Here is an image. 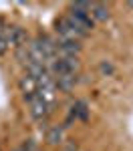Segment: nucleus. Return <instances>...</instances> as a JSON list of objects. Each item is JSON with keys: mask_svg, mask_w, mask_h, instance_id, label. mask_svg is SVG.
I'll list each match as a JSON object with an SVG mask.
<instances>
[{"mask_svg": "<svg viewBox=\"0 0 133 151\" xmlns=\"http://www.w3.org/2000/svg\"><path fill=\"white\" fill-rule=\"evenodd\" d=\"M69 18H73L83 30H91L93 28V18H91V2H73L69 6Z\"/></svg>", "mask_w": 133, "mask_h": 151, "instance_id": "obj_1", "label": "nucleus"}, {"mask_svg": "<svg viewBox=\"0 0 133 151\" xmlns=\"http://www.w3.org/2000/svg\"><path fill=\"white\" fill-rule=\"evenodd\" d=\"M55 26H57V32H59V36L63 40H77V42H79L81 38L87 36V30H83V28L75 22L73 18H69V16L59 18Z\"/></svg>", "mask_w": 133, "mask_h": 151, "instance_id": "obj_2", "label": "nucleus"}, {"mask_svg": "<svg viewBox=\"0 0 133 151\" xmlns=\"http://www.w3.org/2000/svg\"><path fill=\"white\" fill-rule=\"evenodd\" d=\"M50 69L57 75H79L81 70V60L77 57H69V55H57V58L50 63Z\"/></svg>", "mask_w": 133, "mask_h": 151, "instance_id": "obj_3", "label": "nucleus"}, {"mask_svg": "<svg viewBox=\"0 0 133 151\" xmlns=\"http://www.w3.org/2000/svg\"><path fill=\"white\" fill-rule=\"evenodd\" d=\"M50 113H52V107H48V105L45 103L38 95L30 101V115H32V119H36V121H40V123H42Z\"/></svg>", "mask_w": 133, "mask_h": 151, "instance_id": "obj_4", "label": "nucleus"}, {"mask_svg": "<svg viewBox=\"0 0 133 151\" xmlns=\"http://www.w3.org/2000/svg\"><path fill=\"white\" fill-rule=\"evenodd\" d=\"M18 87H20V93H22V97L28 101V103H30L36 95H38L36 79H32L30 75H22V77H20V81H18Z\"/></svg>", "mask_w": 133, "mask_h": 151, "instance_id": "obj_5", "label": "nucleus"}, {"mask_svg": "<svg viewBox=\"0 0 133 151\" xmlns=\"http://www.w3.org/2000/svg\"><path fill=\"white\" fill-rule=\"evenodd\" d=\"M6 38H8V47H22L26 45V30L22 26H6Z\"/></svg>", "mask_w": 133, "mask_h": 151, "instance_id": "obj_6", "label": "nucleus"}, {"mask_svg": "<svg viewBox=\"0 0 133 151\" xmlns=\"http://www.w3.org/2000/svg\"><path fill=\"white\" fill-rule=\"evenodd\" d=\"M55 85H57L59 91L69 93V91L75 89V85H77V75H57L55 77Z\"/></svg>", "mask_w": 133, "mask_h": 151, "instance_id": "obj_7", "label": "nucleus"}, {"mask_svg": "<svg viewBox=\"0 0 133 151\" xmlns=\"http://www.w3.org/2000/svg\"><path fill=\"white\" fill-rule=\"evenodd\" d=\"M65 137V127L63 125H55L47 131V143L48 145H60Z\"/></svg>", "mask_w": 133, "mask_h": 151, "instance_id": "obj_8", "label": "nucleus"}, {"mask_svg": "<svg viewBox=\"0 0 133 151\" xmlns=\"http://www.w3.org/2000/svg\"><path fill=\"white\" fill-rule=\"evenodd\" d=\"M91 18L95 20H107L109 18V6L107 4H99V2H91Z\"/></svg>", "mask_w": 133, "mask_h": 151, "instance_id": "obj_9", "label": "nucleus"}, {"mask_svg": "<svg viewBox=\"0 0 133 151\" xmlns=\"http://www.w3.org/2000/svg\"><path fill=\"white\" fill-rule=\"evenodd\" d=\"M73 117L75 119H87L89 117V107H87V103L85 101H77L75 103V107H73V111H71V117H69V121H71Z\"/></svg>", "mask_w": 133, "mask_h": 151, "instance_id": "obj_10", "label": "nucleus"}, {"mask_svg": "<svg viewBox=\"0 0 133 151\" xmlns=\"http://www.w3.org/2000/svg\"><path fill=\"white\" fill-rule=\"evenodd\" d=\"M8 38H6V26H2L0 28V55H4L6 50H8Z\"/></svg>", "mask_w": 133, "mask_h": 151, "instance_id": "obj_11", "label": "nucleus"}, {"mask_svg": "<svg viewBox=\"0 0 133 151\" xmlns=\"http://www.w3.org/2000/svg\"><path fill=\"white\" fill-rule=\"evenodd\" d=\"M60 151H79V145H77L75 141H69V143H67V145H65Z\"/></svg>", "mask_w": 133, "mask_h": 151, "instance_id": "obj_12", "label": "nucleus"}, {"mask_svg": "<svg viewBox=\"0 0 133 151\" xmlns=\"http://www.w3.org/2000/svg\"><path fill=\"white\" fill-rule=\"evenodd\" d=\"M14 151H32V143H24V145H20V147H16Z\"/></svg>", "mask_w": 133, "mask_h": 151, "instance_id": "obj_13", "label": "nucleus"}, {"mask_svg": "<svg viewBox=\"0 0 133 151\" xmlns=\"http://www.w3.org/2000/svg\"><path fill=\"white\" fill-rule=\"evenodd\" d=\"M101 70H103V73H113V67H111V63H103V65H101Z\"/></svg>", "mask_w": 133, "mask_h": 151, "instance_id": "obj_14", "label": "nucleus"}, {"mask_svg": "<svg viewBox=\"0 0 133 151\" xmlns=\"http://www.w3.org/2000/svg\"><path fill=\"white\" fill-rule=\"evenodd\" d=\"M129 6H131V8H133V2H131V4H129Z\"/></svg>", "mask_w": 133, "mask_h": 151, "instance_id": "obj_15", "label": "nucleus"}]
</instances>
